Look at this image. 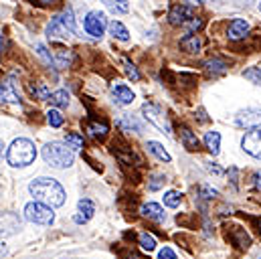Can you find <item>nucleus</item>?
Listing matches in <instances>:
<instances>
[{"instance_id":"b1692460","label":"nucleus","mask_w":261,"mask_h":259,"mask_svg":"<svg viewBox=\"0 0 261 259\" xmlns=\"http://www.w3.org/2000/svg\"><path fill=\"white\" fill-rule=\"evenodd\" d=\"M49 101H51V106H55V108H67V106H69V93H67L65 89H59V91L51 93Z\"/></svg>"},{"instance_id":"9d476101","label":"nucleus","mask_w":261,"mask_h":259,"mask_svg":"<svg viewBox=\"0 0 261 259\" xmlns=\"http://www.w3.org/2000/svg\"><path fill=\"white\" fill-rule=\"evenodd\" d=\"M20 217L16 213H0V237L14 235L20 229Z\"/></svg>"},{"instance_id":"5701e85b","label":"nucleus","mask_w":261,"mask_h":259,"mask_svg":"<svg viewBox=\"0 0 261 259\" xmlns=\"http://www.w3.org/2000/svg\"><path fill=\"white\" fill-rule=\"evenodd\" d=\"M110 33L116 37V39H120V41H128L130 39V33H128V29L120 22V20H114V22H110Z\"/></svg>"},{"instance_id":"393cba45","label":"nucleus","mask_w":261,"mask_h":259,"mask_svg":"<svg viewBox=\"0 0 261 259\" xmlns=\"http://www.w3.org/2000/svg\"><path fill=\"white\" fill-rule=\"evenodd\" d=\"M55 61H57V65H59V69L69 67V63H71V55H69V51H67L65 47H57V49H55Z\"/></svg>"},{"instance_id":"a19ab883","label":"nucleus","mask_w":261,"mask_h":259,"mask_svg":"<svg viewBox=\"0 0 261 259\" xmlns=\"http://www.w3.org/2000/svg\"><path fill=\"white\" fill-rule=\"evenodd\" d=\"M189 27H191V31H196V29H200V27H202V20H200V18L191 20V24H189Z\"/></svg>"},{"instance_id":"aec40b11","label":"nucleus","mask_w":261,"mask_h":259,"mask_svg":"<svg viewBox=\"0 0 261 259\" xmlns=\"http://www.w3.org/2000/svg\"><path fill=\"white\" fill-rule=\"evenodd\" d=\"M146 148H148V152H152L158 160H162V162H170V154L164 150L162 144H158V142H148Z\"/></svg>"},{"instance_id":"4be33fe9","label":"nucleus","mask_w":261,"mask_h":259,"mask_svg":"<svg viewBox=\"0 0 261 259\" xmlns=\"http://www.w3.org/2000/svg\"><path fill=\"white\" fill-rule=\"evenodd\" d=\"M118 126L124 130V132H142V124L136 120V118H132V116H122L120 120H118Z\"/></svg>"},{"instance_id":"c85d7f7f","label":"nucleus","mask_w":261,"mask_h":259,"mask_svg":"<svg viewBox=\"0 0 261 259\" xmlns=\"http://www.w3.org/2000/svg\"><path fill=\"white\" fill-rule=\"evenodd\" d=\"M29 89H31V93H33L37 99H49V97H51V93H49V89H47L45 83H35V85H31Z\"/></svg>"},{"instance_id":"2eb2a0df","label":"nucleus","mask_w":261,"mask_h":259,"mask_svg":"<svg viewBox=\"0 0 261 259\" xmlns=\"http://www.w3.org/2000/svg\"><path fill=\"white\" fill-rule=\"evenodd\" d=\"M77 213H79V215H75V223L83 225V223H87V221L93 217L95 206H93V202H91L89 198H81L79 204H77Z\"/></svg>"},{"instance_id":"f257e3e1","label":"nucleus","mask_w":261,"mask_h":259,"mask_svg":"<svg viewBox=\"0 0 261 259\" xmlns=\"http://www.w3.org/2000/svg\"><path fill=\"white\" fill-rule=\"evenodd\" d=\"M29 191L35 196L37 202H43L47 206H61L67 196L65 189L55 178H47V176H41V178L33 180L29 185Z\"/></svg>"},{"instance_id":"a18cd8bd","label":"nucleus","mask_w":261,"mask_h":259,"mask_svg":"<svg viewBox=\"0 0 261 259\" xmlns=\"http://www.w3.org/2000/svg\"><path fill=\"white\" fill-rule=\"evenodd\" d=\"M39 2H41V4H55L57 0H39Z\"/></svg>"},{"instance_id":"0eeeda50","label":"nucleus","mask_w":261,"mask_h":259,"mask_svg":"<svg viewBox=\"0 0 261 259\" xmlns=\"http://www.w3.org/2000/svg\"><path fill=\"white\" fill-rule=\"evenodd\" d=\"M106 24H108L106 14H103V12H97V10L89 12L87 18H85V31H87V35H91L93 39H101V37H103Z\"/></svg>"},{"instance_id":"f3484780","label":"nucleus","mask_w":261,"mask_h":259,"mask_svg":"<svg viewBox=\"0 0 261 259\" xmlns=\"http://www.w3.org/2000/svg\"><path fill=\"white\" fill-rule=\"evenodd\" d=\"M204 146L213 156H217L221 150V134L219 132H206L204 134Z\"/></svg>"},{"instance_id":"412c9836","label":"nucleus","mask_w":261,"mask_h":259,"mask_svg":"<svg viewBox=\"0 0 261 259\" xmlns=\"http://www.w3.org/2000/svg\"><path fill=\"white\" fill-rule=\"evenodd\" d=\"M200 45H202V41H200L196 35H189V37H185V39L180 41V47H182L187 53H196V51L200 49Z\"/></svg>"},{"instance_id":"a211bd4d","label":"nucleus","mask_w":261,"mask_h":259,"mask_svg":"<svg viewBox=\"0 0 261 259\" xmlns=\"http://www.w3.org/2000/svg\"><path fill=\"white\" fill-rule=\"evenodd\" d=\"M180 140H182L187 150H191V152L198 150V138L189 128H180Z\"/></svg>"},{"instance_id":"72a5a7b5","label":"nucleus","mask_w":261,"mask_h":259,"mask_svg":"<svg viewBox=\"0 0 261 259\" xmlns=\"http://www.w3.org/2000/svg\"><path fill=\"white\" fill-rule=\"evenodd\" d=\"M243 75H245V79H249V81H253V83L261 85V69L259 67H249L247 71H243Z\"/></svg>"},{"instance_id":"bb28decb","label":"nucleus","mask_w":261,"mask_h":259,"mask_svg":"<svg viewBox=\"0 0 261 259\" xmlns=\"http://www.w3.org/2000/svg\"><path fill=\"white\" fill-rule=\"evenodd\" d=\"M108 124H95V122H91L89 126H87V132H89V136L91 138H106V134H108Z\"/></svg>"},{"instance_id":"a878e982","label":"nucleus","mask_w":261,"mask_h":259,"mask_svg":"<svg viewBox=\"0 0 261 259\" xmlns=\"http://www.w3.org/2000/svg\"><path fill=\"white\" fill-rule=\"evenodd\" d=\"M65 144L75 152V150H81L83 148V136H79L77 132H69L65 138Z\"/></svg>"},{"instance_id":"39448f33","label":"nucleus","mask_w":261,"mask_h":259,"mask_svg":"<svg viewBox=\"0 0 261 259\" xmlns=\"http://www.w3.org/2000/svg\"><path fill=\"white\" fill-rule=\"evenodd\" d=\"M24 217H27L31 223H35V225H51L53 219H55L51 206H47V204H43V202H37V200H35V202H29V204L24 206Z\"/></svg>"},{"instance_id":"20e7f679","label":"nucleus","mask_w":261,"mask_h":259,"mask_svg":"<svg viewBox=\"0 0 261 259\" xmlns=\"http://www.w3.org/2000/svg\"><path fill=\"white\" fill-rule=\"evenodd\" d=\"M71 35H75V16H73V8L67 6L59 16H55L49 22L47 37L49 39H69Z\"/></svg>"},{"instance_id":"dca6fc26","label":"nucleus","mask_w":261,"mask_h":259,"mask_svg":"<svg viewBox=\"0 0 261 259\" xmlns=\"http://www.w3.org/2000/svg\"><path fill=\"white\" fill-rule=\"evenodd\" d=\"M140 211H142L144 217H148V219H152V221H156V223H162V221L166 219L164 209H162L160 204H156V202H146V204H142Z\"/></svg>"},{"instance_id":"6e6552de","label":"nucleus","mask_w":261,"mask_h":259,"mask_svg":"<svg viewBox=\"0 0 261 259\" xmlns=\"http://www.w3.org/2000/svg\"><path fill=\"white\" fill-rule=\"evenodd\" d=\"M235 124L239 128H245V130H257L261 126V112L259 110H243L237 114L235 118Z\"/></svg>"},{"instance_id":"4468645a","label":"nucleus","mask_w":261,"mask_h":259,"mask_svg":"<svg viewBox=\"0 0 261 259\" xmlns=\"http://www.w3.org/2000/svg\"><path fill=\"white\" fill-rule=\"evenodd\" d=\"M247 33H249V22H247V20H243V18H235V20H231L229 31H227V35H229V39H231V41L245 39V37H247Z\"/></svg>"},{"instance_id":"3c124183","label":"nucleus","mask_w":261,"mask_h":259,"mask_svg":"<svg viewBox=\"0 0 261 259\" xmlns=\"http://www.w3.org/2000/svg\"><path fill=\"white\" fill-rule=\"evenodd\" d=\"M259 10H261V2H259Z\"/></svg>"},{"instance_id":"473e14b6","label":"nucleus","mask_w":261,"mask_h":259,"mask_svg":"<svg viewBox=\"0 0 261 259\" xmlns=\"http://www.w3.org/2000/svg\"><path fill=\"white\" fill-rule=\"evenodd\" d=\"M204 67L208 71H213V73H223L227 69V63L221 61V59H208V61H204Z\"/></svg>"},{"instance_id":"7c9ffc66","label":"nucleus","mask_w":261,"mask_h":259,"mask_svg":"<svg viewBox=\"0 0 261 259\" xmlns=\"http://www.w3.org/2000/svg\"><path fill=\"white\" fill-rule=\"evenodd\" d=\"M47 122H49V126H53V128H61V126H63V116H61V112H59V110H49Z\"/></svg>"},{"instance_id":"ddd939ff","label":"nucleus","mask_w":261,"mask_h":259,"mask_svg":"<svg viewBox=\"0 0 261 259\" xmlns=\"http://www.w3.org/2000/svg\"><path fill=\"white\" fill-rule=\"evenodd\" d=\"M0 101H4V103H18L20 101V95L16 91V83L12 79L0 81Z\"/></svg>"},{"instance_id":"c03bdc74","label":"nucleus","mask_w":261,"mask_h":259,"mask_svg":"<svg viewBox=\"0 0 261 259\" xmlns=\"http://www.w3.org/2000/svg\"><path fill=\"white\" fill-rule=\"evenodd\" d=\"M187 2H189V4H193V6H196V4H202L204 0H187Z\"/></svg>"},{"instance_id":"cd10ccee","label":"nucleus","mask_w":261,"mask_h":259,"mask_svg":"<svg viewBox=\"0 0 261 259\" xmlns=\"http://www.w3.org/2000/svg\"><path fill=\"white\" fill-rule=\"evenodd\" d=\"M128 2H130V0H103V4H106L110 10H114V12H128V8H130Z\"/></svg>"},{"instance_id":"58836bf2","label":"nucleus","mask_w":261,"mask_h":259,"mask_svg":"<svg viewBox=\"0 0 261 259\" xmlns=\"http://www.w3.org/2000/svg\"><path fill=\"white\" fill-rule=\"evenodd\" d=\"M158 259H176V255H174V251L170 247H164V249H160Z\"/></svg>"},{"instance_id":"1a4fd4ad","label":"nucleus","mask_w":261,"mask_h":259,"mask_svg":"<svg viewBox=\"0 0 261 259\" xmlns=\"http://www.w3.org/2000/svg\"><path fill=\"white\" fill-rule=\"evenodd\" d=\"M243 150L247 154H251L253 158H259L261 160V128L257 130H251L243 136V142H241Z\"/></svg>"},{"instance_id":"09e8293b","label":"nucleus","mask_w":261,"mask_h":259,"mask_svg":"<svg viewBox=\"0 0 261 259\" xmlns=\"http://www.w3.org/2000/svg\"><path fill=\"white\" fill-rule=\"evenodd\" d=\"M2 47H4V41H2V35H0V51H2Z\"/></svg>"},{"instance_id":"f8f14e48","label":"nucleus","mask_w":261,"mask_h":259,"mask_svg":"<svg viewBox=\"0 0 261 259\" xmlns=\"http://www.w3.org/2000/svg\"><path fill=\"white\" fill-rule=\"evenodd\" d=\"M112 97H114V101L118 106H130L132 101L136 99L134 91L128 85H124V83H114L112 85Z\"/></svg>"},{"instance_id":"de8ad7c7","label":"nucleus","mask_w":261,"mask_h":259,"mask_svg":"<svg viewBox=\"0 0 261 259\" xmlns=\"http://www.w3.org/2000/svg\"><path fill=\"white\" fill-rule=\"evenodd\" d=\"M130 259H144V257H142V255H136V253H132Z\"/></svg>"},{"instance_id":"49530a36","label":"nucleus","mask_w":261,"mask_h":259,"mask_svg":"<svg viewBox=\"0 0 261 259\" xmlns=\"http://www.w3.org/2000/svg\"><path fill=\"white\" fill-rule=\"evenodd\" d=\"M2 154H4V144H2V140H0V160H2Z\"/></svg>"},{"instance_id":"4c0bfd02","label":"nucleus","mask_w":261,"mask_h":259,"mask_svg":"<svg viewBox=\"0 0 261 259\" xmlns=\"http://www.w3.org/2000/svg\"><path fill=\"white\" fill-rule=\"evenodd\" d=\"M35 47H37V53H39V55H41V57L45 59V63H47V65H51V61H53V59H51V55L47 53V49H45L43 45H39V43H37Z\"/></svg>"},{"instance_id":"c756f323","label":"nucleus","mask_w":261,"mask_h":259,"mask_svg":"<svg viewBox=\"0 0 261 259\" xmlns=\"http://www.w3.org/2000/svg\"><path fill=\"white\" fill-rule=\"evenodd\" d=\"M180 200H182V194L178 193V191H168V193L164 194V204L170 206V209H176L180 204Z\"/></svg>"},{"instance_id":"37998d69","label":"nucleus","mask_w":261,"mask_h":259,"mask_svg":"<svg viewBox=\"0 0 261 259\" xmlns=\"http://www.w3.org/2000/svg\"><path fill=\"white\" fill-rule=\"evenodd\" d=\"M208 170H211V172H215V174H223V170H221L219 166H208Z\"/></svg>"},{"instance_id":"f704fd0d","label":"nucleus","mask_w":261,"mask_h":259,"mask_svg":"<svg viewBox=\"0 0 261 259\" xmlns=\"http://www.w3.org/2000/svg\"><path fill=\"white\" fill-rule=\"evenodd\" d=\"M122 63H124V67H126L128 77H132L134 81H138V79H140V73H138V69L134 67V63H132L130 59H126V57H124V59H122Z\"/></svg>"},{"instance_id":"e433bc0d","label":"nucleus","mask_w":261,"mask_h":259,"mask_svg":"<svg viewBox=\"0 0 261 259\" xmlns=\"http://www.w3.org/2000/svg\"><path fill=\"white\" fill-rule=\"evenodd\" d=\"M217 194H219V193H217L215 189H211V187H206V185H202V187H200V196H202V198H206V200L215 198Z\"/></svg>"},{"instance_id":"c9c22d12","label":"nucleus","mask_w":261,"mask_h":259,"mask_svg":"<svg viewBox=\"0 0 261 259\" xmlns=\"http://www.w3.org/2000/svg\"><path fill=\"white\" fill-rule=\"evenodd\" d=\"M164 183H166V178H164L162 174H154V176L150 178V183H148V189H150V191H158Z\"/></svg>"},{"instance_id":"2f4dec72","label":"nucleus","mask_w":261,"mask_h":259,"mask_svg":"<svg viewBox=\"0 0 261 259\" xmlns=\"http://www.w3.org/2000/svg\"><path fill=\"white\" fill-rule=\"evenodd\" d=\"M140 245H142L144 251L150 253V251L156 249V239H154L152 235H148V233H142V235H140Z\"/></svg>"},{"instance_id":"423d86ee","label":"nucleus","mask_w":261,"mask_h":259,"mask_svg":"<svg viewBox=\"0 0 261 259\" xmlns=\"http://www.w3.org/2000/svg\"><path fill=\"white\" fill-rule=\"evenodd\" d=\"M142 114H144V118L150 124H154L156 128L162 130L164 134H172L170 122H168V118H166V114H164V110L160 106H156V103H144L142 106Z\"/></svg>"},{"instance_id":"7ed1b4c3","label":"nucleus","mask_w":261,"mask_h":259,"mask_svg":"<svg viewBox=\"0 0 261 259\" xmlns=\"http://www.w3.org/2000/svg\"><path fill=\"white\" fill-rule=\"evenodd\" d=\"M43 158L53 168H69L75 162L73 150L63 142H51L43 148Z\"/></svg>"},{"instance_id":"6ab92c4d","label":"nucleus","mask_w":261,"mask_h":259,"mask_svg":"<svg viewBox=\"0 0 261 259\" xmlns=\"http://www.w3.org/2000/svg\"><path fill=\"white\" fill-rule=\"evenodd\" d=\"M235 235V239H233V243L237 245V247H241V249H247L249 245H251V237L243 231V229H239V227H235V229H231V237Z\"/></svg>"},{"instance_id":"ea45409f","label":"nucleus","mask_w":261,"mask_h":259,"mask_svg":"<svg viewBox=\"0 0 261 259\" xmlns=\"http://www.w3.org/2000/svg\"><path fill=\"white\" fill-rule=\"evenodd\" d=\"M229 174H231V185L237 189V174H239V170L237 168H229Z\"/></svg>"},{"instance_id":"8fccbe9b","label":"nucleus","mask_w":261,"mask_h":259,"mask_svg":"<svg viewBox=\"0 0 261 259\" xmlns=\"http://www.w3.org/2000/svg\"><path fill=\"white\" fill-rule=\"evenodd\" d=\"M259 233H261V219H259Z\"/></svg>"},{"instance_id":"9b49d317","label":"nucleus","mask_w":261,"mask_h":259,"mask_svg":"<svg viewBox=\"0 0 261 259\" xmlns=\"http://www.w3.org/2000/svg\"><path fill=\"white\" fill-rule=\"evenodd\" d=\"M191 18H195V10L191 6H187V4H174L170 8V12H168L170 24H185Z\"/></svg>"},{"instance_id":"79ce46f5","label":"nucleus","mask_w":261,"mask_h":259,"mask_svg":"<svg viewBox=\"0 0 261 259\" xmlns=\"http://www.w3.org/2000/svg\"><path fill=\"white\" fill-rule=\"evenodd\" d=\"M253 185H255V189L261 191V172H255V174H253Z\"/></svg>"},{"instance_id":"f03ea898","label":"nucleus","mask_w":261,"mask_h":259,"mask_svg":"<svg viewBox=\"0 0 261 259\" xmlns=\"http://www.w3.org/2000/svg\"><path fill=\"white\" fill-rule=\"evenodd\" d=\"M37 158V148L35 144L29 140V138H18L10 144L8 152H6V160L10 166L14 168H22V166H29L33 164Z\"/></svg>"}]
</instances>
